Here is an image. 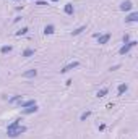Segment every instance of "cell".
<instances>
[{
  "mask_svg": "<svg viewBox=\"0 0 138 139\" xmlns=\"http://www.w3.org/2000/svg\"><path fill=\"white\" fill-rule=\"evenodd\" d=\"M28 131L26 126H21V118H16L13 123H10L7 126V134L10 136V138H16V136L23 134V133Z\"/></svg>",
  "mask_w": 138,
  "mask_h": 139,
  "instance_id": "cell-1",
  "label": "cell"
},
{
  "mask_svg": "<svg viewBox=\"0 0 138 139\" xmlns=\"http://www.w3.org/2000/svg\"><path fill=\"white\" fill-rule=\"evenodd\" d=\"M137 44H138L137 41H130V42H127V45H123L122 49L119 50V54H120V55H125V54H128V52H130V49H132V47H135Z\"/></svg>",
  "mask_w": 138,
  "mask_h": 139,
  "instance_id": "cell-2",
  "label": "cell"
},
{
  "mask_svg": "<svg viewBox=\"0 0 138 139\" xmlns=\"http://www.w3.org/2000/svg\"><path fill=\"white\" fill-rule=\"evenodd\" d=\"M78 65H80L78 62H71V63H68L67 66H63V68L60 70V73H68L70 70H73V68H78Z\"/></svg>",
  "mask_w": 138,
  "mask_h": 139,
  "instance_id": "cell-3",
  "label": "cell"
},
{
  "mask_svg": "<svg viewBox=\"0 0 138 139\" xmlns=\"http://www.w3.org/2000/svg\"><path fill=\"white\" fill-rule=\"evenodd\" d=\"M132 8H133V3H132L130 0H125V2L120 3V10H122V12H128V10H132Z\"/></svg>",
  "mask_w": 138,
  "mask_h": 139,
  "instance_id": "cell-4",
  "label": "cell"
},
{
  "mask_svg": "<svg viewBox=\"0 0 138 139\" xmlns=\"http://www.w3.org/2000/svg\"><path fill=\"white\" fill-rule=\"evenodd\" d=\"M36 112H37V104H36V105H31V107L23 108V113H24V115H31V113H36Z\"/></svg>",
  "mask_w": 138,
  "mask_h": 139,
  "instance_id": "cell-5",
  "label": "cell"
},
{
  "mask_svg": "<svg viewBox=\"0 0 138 139\" xmlns=\"http://www.w3.org/2000/svg\"><path fill=\"white\" fill-rule=\"evenodd\" d=\"M37 76V70H28L23 73V78H36Z\"/></svg>",
  "mask_w": 138,
  "mask_h": 139,
  "instance_id": "cell-6",
  "label": "cell"
},
{
  "mask_svg": "<svg viewBox=\"0 0 138 139\" xmlns=\"http://www.w3.org/2000/svg\"><path fill=\"white\" fill-rule=\"evenodd\" d=\"M127 23H135V21H138V13H132V15H128L125 18Z\"/></svg>",
  "mask_w": 138,
  "mask_h": 139,
  "instance_id": "cell-7",
  "label": "cell"
},
{
  "mask_svg": "<svg viewBox=\"0 0 138 139\" xmlns=\"http://www.w3.org/2000/svg\"><path fill=\"white\" fill-rule=\"evenodd\" d=\"M31 105H36V100H26V102H21V100H20V107H21V108L31 107Z\"/></svg>",
  "mask_w": 138,
  "mask_h": 139,
  "instance_id": "cell-8",
  "label": "cell"
},
{
  "mask_svg": "<svg viewBox=\"0 0 138 139\" xmlns=\"http://www.w3.org/2000/svg\"><path fill=\"white\" fill-rule=\"evenodd\" d=\"M98 39H99V44H107V41L110 39V34L107 32V34H104V36H99Z\"/></svg>",
  "mask_w": 138,
  "mask_h": 139,
  "instance_id": "cell-9",
  "label": "cell"
},
{
  "mask_svg": "<svg viewBox=\"0 0 138 139\" xmlns=\"http://www.w3.org/2000/svg\"><path fill=\"white\" fill-rule=\"evenodd\" d=\"M55 32V28L52 24H47V26L44 28V34H54Z\"/></svg>",
  "mask_w": 138,
  "mask_h": 139,
  "instance_id": "cell-10",
  "label": "cell"
},
{
  "mask_svg": "<svg viewBox=\"0 0 138 139\" xmlns=\"http://www.w3.org/2000/svg\"><path fill=\"white\" fill-rule=\"evenodd\" d=\"M63 10H65V13H67V15H73V12H75V10H73V5H71V3H67Z\"/></svg>",
  "mask_w": 138,
  "mask_h": 139,
  "instance_id": "cell-11",
  "label": "cell"
},
{
  "mask_svg": "<svg viewBox=\"0 0 138 139\" xmlns=\"http://www.w3.org/2000/svg\"><path fill=\"white\" fill-rule=\"evenodd\" d=\"M33 55H34V49H26V50L23 52L24 58H29V57H33Z\"/></svg>",
  "mask_w": 138,
  "mask_h": 139,
  "instance_id": "cell-12",
  "label": "cell"
},
{
  "mask_svg": "<svg viewBox=\"0 0 138 139\" xmlns=\"http://www.w3.org/2000/svg\"><path fill=\"white\" fill-rule=\"evenodd\" d=\"M127 89H128V86H127V84H120V86H119V89H117L119 96H122L123 92H127Z\"/></svg>",
  "mask_w": 138,
  "mask_h": 139,
  "instance_id": "cell-13",
  "label": "cell"
},
{
  "mask_svg": "<svg viewBox=\"0 0 138 139\" xmlns=\"http://www.w3.org/2000/svg\"><path fill=\"white\" fill-rule=\"evenodd\" d=\"M83 31H86V26H81V28H78V29H75V31H71V36H78V34H81Z\"/></svg>",
  "mask_w": 138,
  "mask_h": 139,
  "instance_id": "cell-14",
  "label": "cell"
},
{
  "mask_svg": "<svg viewBox=\"0 0 138 139\" xmlns=\"http://www.w3.org/2000/svg\"><path fill=\"white\" fill-rule=\"evenodd\" d=\"M89 116H91V110H86L85 113H81V116H80V120H81V121H85L86 118H89Z\"/></svg>",
  "mask_w": 138,
  "mask_h": 139,
  "instance_id": "cell-15",
  "label": "cell"
},
{
  "mask_svg": "<svg viewBox=\"0 0 138 139\" xmlns=\"http://www.w3.org/2000/svg\"><path fill=\"white\" fill-rule=\"evenodd\" d=\"M0 52H2V54H10V52H12V45H3L0 49Z\"/></svg>",
  "mask_w": 138,
  "mask_h": 139,
  "instance_id": "cell-16",
  "label": "cell"
},
{
  "mask_svg": "<svg viewBox=\"0 0 138 139\" xmlns=\"http://www.w3.org/2000/svg\"><path fill=\"white\" fill-rule=\"evenodd\" d=\"M107 92H109V89L104 87V89H101V91H98V94H96V96H98V97H104Z\"/></svg>",
  "mask_w": 138,
  "mask_h": 139,
  "instance_id": "cell-17",
  "label": "cell"
},
{
  "mask_svg": "<svg viewBox=\"0 0 138 139\" xmlns=\"http://www.w3.org/2000/svg\"><path fill=\"white\" fill-rule=\"evenodd\" d=\"M28 31H29L28 28H21L20 31H16V36H24V34H28Z\"/></svg>",
  "mask_w": 138,
  "mask_h": 139,
  "instance_id": "cell-18",
  "label": "cell"
},
{
  "mask_svg": "<svg viewBox=\"0 0 138 139\" xmlns=\"http://www.w3.org/2000/svg\"><path fill=\"white\" fill-rule=\"evenodd\" d=\"M18 100H21V96H13L8 102H10V104H13V102H18Z\"/></svg>",
  "mask_w": 138,
  "mask_h": 139,
  "instance_id": "cell-19",
  "label": "cell"
},
{
  "mask_svg": "<svg viewBox=\"0 0 138 139\" xmlns=\"http://www.w3.org/2000/svg\"><path fill=\"white\" fill-rule=\"evenodd\" d=\"M36 5H39V7H44V5H47L46 2H42V0H39V2H36Z\"/></svg>",
  "mask_w": 138,
  "mask_h": 139,
  "instance_id": "cell-20",
  "label": "cell"
},
{
  "mask_svg": "<svg viewBox=\"0 0 138 139\" xmlns=\"http://www.w3.org/2000/svg\"><path fill=\"white\" fill-rule=\"evenodd\" d=\"M128 39H130V37H128V34H125V36H123V42H130V41H128Z\"/></svg>",
  "mask_w": 138,
  "mask_h": 139,
  "instance_id": "cell-21",
  "label": "cell"
},
{
  "mask_svg": "<svg viewBox=\"0 0 138 139\" xmlns=\"http://www.w3.org/2000/svg\"><path fill=\"white\" fill-rule=\"evenodd\" d=\"M120 68V65H115V66H110V71H115V70Z\"/></svg>",
  "mask_w": 138,
  "mask_h": 139,
  "instance_id": "cell-22",
  "label": "cell"
},
{
  "mask_svg": "<svg viewBox=\"0 0 138 139\" xmlns=\"http://www.w3.org/2000/svg\"><path fill=\"white\" fill-rule=\"evenodd\" d=\"M104 128H106V125H104V123H101V125H99V131H103Z\"/></svg>",
  "mask_w": 138,
  "mask_h": 139,
  "instance_id": "cell-23",
  "label": "cell"
},
{
  "mask_svg": "<svg viewBox=\"0 0 138 139\" xmlns=\"http://www.w3.org/2000/svg\"><path fill=\"white\" fill-rule=\"evenodd\" d=\"M51 2H57V0H51Z\"/></svg>",
  "mask_w": 138,
  "mask_h": 139,
  "instance_id": "cell-24",
  "label": "cell"
}]
</instances>
